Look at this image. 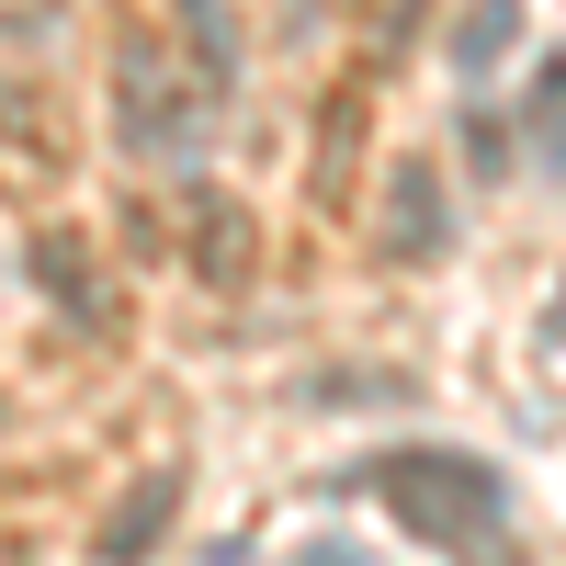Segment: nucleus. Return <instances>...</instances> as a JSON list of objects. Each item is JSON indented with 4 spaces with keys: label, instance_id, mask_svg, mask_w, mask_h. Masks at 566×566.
<instances>
[{
    "label": "nucleus",
    "instance_id": "7ed1b4c3",
    "mask_svg": "<svg viewBox=\"0 0 566 566\" xmlns=\"http://www.w3.org/2000/svg\"><path fill=\"white\" fill-rule=\"evenodd\" d=\"M453 250V193H442V159L431 148H408L397 170H386V261H442Z\"/></svg>",
    "mask_w": 566,
    "mask_h": 566
},
{
    "label": "nucleus",
    "instance_id": "6e6552de",
    "mask_svg": "<svg viewBox=\"0 0 566 566\" xmlns=\"http://www.w3.org/2000/svg\"><path fill=\"white\" fill-rule=\"evenodd\" d=\"M193 272H205V283H239V272H250V205L205 193V181H193Z\"/></svg>",
    "mask_w": 566,
    "mask_h": 566
},
{
    "label": "nucleus",
    "instance_id": "f03ea898",
    "mask_svg": "<svg viewBox=\"0 0 566 566\" xmlns=\"http://www.w3.org/2000/svg\"><path fill=\"white\" fill-rule=\"evenodd\" d=\"M114 148L136 170H205V91L181 80V57L159 45H114Z\"/></svg>",
    "mask_w": 566,
    "mask_h": 566
},
{
    "label": "nucleus",
    "instance_id": "ddd939ff",
    "mask_svg": "<svg viewBox=\"0 0 566 566\" xmlns=\"http://www.w3.org/2000/svg\"><path fill=\"white\" fill-rule=\"evenodd\" d=\"M306 12H317V0H295V23H306Z\"/></svg>",
    "mask_w": 566,
    "mask_h": 566
},
{
    "label": "nucleus",
    "instance_id": "f8f14e48",
    "mask_svg": "<svg viewBox=\"0 0 566 566\" xmlns=\"http://www.w3.org/2000/svg\"><path fill=\"white\" fill-rule=\"evenodd\" d=\"M295 566H363V544H340V533H328V544H306Z\"/></svg>",
    "mask_w": 566,
    "mask_h": 566
},
{
    "label": "nucleus",
    "instance_id": "f257e3e1",
    "mask_svg": "<svg viewBox=\"0 0 566 566\" xmlns=\"http://www.w3.org/2000/svg\"><path fill=\"white\" fill-rule=\"evenodd\" d=\"M352 499L397 510V533L408 544H442L453 566H510V476L488 453H453V442L363 453L352 464Z\"/></svg>",
    "mask_w": 566,
    "mask_h": 566
},
{
    "label": "nucleus",
    "instance_id": "20e7f679",
    "mask_svg": "<svg viewBox=\"0 0 566 566\" xmlns=\"http://www.w3.org/2000/svg\"><path fill=\"white\" fill-rule=\"evenodd\" d=\"M34 283L57 295V317H69V328H125V295H114V272L91 261L80 227H45V239H34Z\"/></svg>",
    "mask_w": 566,
    "mask_h": 566
},
{
    "label": "nucleus",
    "instance_id": "9b49d317",
    "mask_svg": "<svg viewBox=\"0 0 566 566\" xmlns=\"http://www.w3.org/2000/svg\"><path fill=\"white\" fill-rule=\"evenodd\" d=\"M464 159H476V170L499 181V170H510V136H499V125H464Z\"/></svg>",
    "mask_w": 566,
    "mask_h": 566
},
{
    "label": "nucleus",
    "instance_id": "1a4fd4ad",
    "mask_svg": "<svg viewBox=\"0 0 566 566\" xmlns=\"http://www.w3.org/2000/svg\"><path fill=\"white\" fill-rule=\"evenodd\" d=\"M522 125H533V159H544V181H566V57H544V69H533V103H522Z\"/></svg>",
    "mask_w": 566,
    "mask_h": 566
},
{
    "label": "nucleus",
    "instance_id": "39448f33",
    "mask_svg": "<svg viewBox=\"0 0 566 566\" xmlns=\"http://www.w3.org/2000/svg\"><path fill=\"white\" fill-rule=\"evenodd\" d=\"M170 522H181V476L159 464V476H136V488H125V510L91 533V555H103V566H148V555L170 544Z\"/></svg>",
    "mask_w": 566,
    "mask_h": 566
},
{
    "label": "nucleus",
    "instance_id": "423d86ee",
    "mask_svg": "<svg viewBox=\"0 0 566 566\" xmlns=\"http://www.w3.org/2000/svg\"><path fill=\"white\" fill-rule=\"evenodd\" d=\"M510 45H522V0H464V23H453L442 57H453V80H464V91H476V80H499Z\"/></svg>",
    "mask_w": 566,
    "mask_h": 566
},
{
    "label": "nucleus",
    "instance_id": "0eeeda50",
    "mask_svg": "<svg viewBox=\"0 0 566 566\" xmlns=\"http://www.w3.org/2000/svg\"><path fill=\"white\" fill-rule=\"evenodd\" d=\"M170 12H181V34H193V91H239V69H250L239 12H227V0H170Z\"/></svg>",
    "mask_w": 566,
    "mask_h": 566
},
{
    "label": "nucleus",
    "instance_id": "9d476101",
    "mask_svg": "<svg viewBox=\"0 0 566 566\" xmlns=\"http://www.w3.org/2000/svg\"><path fill=\"white\" fill-rule=\"evenodd\" d=\"M408 23H419V0H374V57H397Z\"/></svg>",
    "mask_w": 566,
    "mask_h": 566
}]
</instances>
